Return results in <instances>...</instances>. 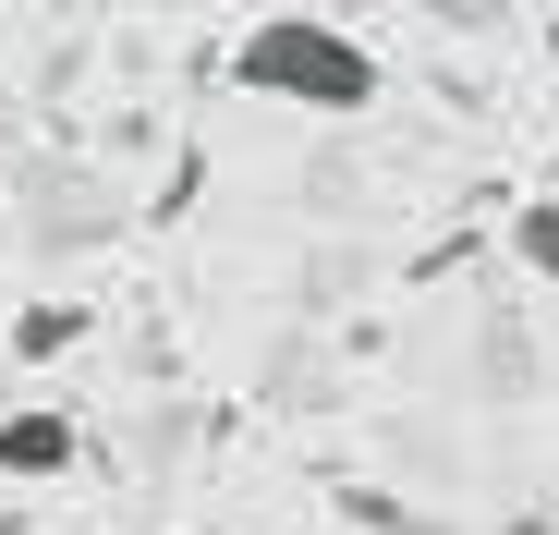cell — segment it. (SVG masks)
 <instances>
[{"label":"cell","instance_id":"4","mask_svg":"<svg viewBox=\"0 0 559 535\" xmlns=\"http://www.w3.org/2000/svg\"><path fill=\"white\" fill-rule=\"evenodd\" d=\"M511 255L559 293V195H523V207H511Z\"/></svg>","mask_w":559,"mask_h":535},{"label":"cell","instance_id":"5","mask_svg":"<svg viewBox=\"0 0 559 535\" xmlns=\"http://www.w3.org/2000/svg\"><path fill=\"white\" fill-rule=\"evenodd\" d=\"M0 535H13V511H0Z\"/></svg>","mask_w":559,"mask_h":535},{"label":"cell","instance_id":"2","mask_svg":"<svg viewBox=\"0 0 559 535\" xmlns=\"http://www.w3.org/2000/svg\"><path fill=\"white\" fill-rule=\"evenodd\" d=\"M73 463H85V426H73L61 402H25V414H0V475L49 487V475H73Z\"/></svg>","mask_w":559,"mask_h":535},{"label":"cell","instance_id":"3","mask_svg":"<svg viewBox=\"0 0 559 535\" xmlns=\"http://www.w3.org/2000/svg\"><path fill=\"white\" fill-rule=\"evenodd\" d=\"M73 341H85V305H61V293L13 317V353H25V366H61V353H73Z\"/></svg>","mask_w":559,"mask_h":535},{"label":"cell","instance_id":"6","mask_svg":"<svg viewBox=\"0 0 559 535\" xmlns=\"http://www.w3.org/2000/svg\"><path fill=\"white\" fill-rule=\"evenodd\" d=\"M0 219H13V207H0Z\"/></svg>","mask_w":559,"mask_h":535},{"label":"cell","instance_id":"1","mask_svg":"<svg viewBox=\"0 0 559 535\" xmlns=\"http://www.w3.org/2000/svg\"><path fill=\"white\" fill-rule=\"evenodd\" d=\"M231 85L280 98V110H317V122H353V110H378V49L329 13H267L231 37Z\"/></svg>","mask_w":559,"mask_h":535}]
</instances>
